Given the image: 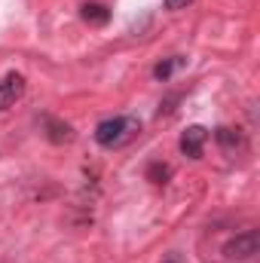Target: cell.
I'll list each match as a JSON object with an SVG mask.
<instances>
[{"label": "cell", "mask_w": 260, "mask_h": 263, "mask_svg": "<svg viewBox=\"0 0 260 263\" xmlns=\"http://www.w3.org/2000/svg\"><path fill=\"white\" fill-rule=\"evenodd\" d=\"M138 132H141V123L135 117H110V120L95 126V141L104 150H117V147L129 144Z\"/></svg>", "instance_id": "1"}, {"label": "cell", "mask_w": 260, "mask_h": 263, "mask_svg": "<svg viewBox=\"0 0 260 263\" xmlns=\"http://www.w3.org/2000/svg\"><path fill=\"white\" fill-rule=\"evenodd\" d=\"M257 251H260V233L257 230H245V233L233 236L224 245V257L227 260H251Z\"/></svg>", "instance_id": "2"}, {"label": "cell", "mask_w": 260, "mask_h": 263, "mask_svg": "<svg viewBox=\"0 0 260 263\" xmlns=\"http://www.w3.org/2000/svg\"><path fill=\"white\" fill-rule=\"evenodd\" d=\"M22 95H25V77L18 70H9L0 80V110L15 107V101H22Z\"/></svg>", "instance_id": "3"}, {"label": "cell", "mask_w": 260, "mask_h": 263, "mask_svg": "<svg viewBox=\"0 0 260 263\" xmlns=\"http://www.w3.org/2000/svg\"><path fill=\"white\" fill-rule=\"evenodd\" d=\"M205 138H208V132L202 129V126H190V129L181 135V153L190 156V159H199L202 156V147H205Z\"/></svg>", "instance_id": "4"}, {"label": "cell", "mask_w": 260, "mask_h": 263, "mask_svg": "<svg viewBox=\"0 0 260 263\" xmlns=\"http://www.w3.org/2000/svg\"><path fill=\"white\" fill-rule=\"evenodd\" d=\"M83 22H89V25H95V28H104V25L110 22V9L101 6V3H86V6H83Z\"/></svg>", "instance_id": "5"}, {"label": "cell", "mask_w": 260, "mask_h": 263, "mask_svg": "<svg viewBox=\"0 0 260 263\" xmlns=\"http://www.w3.org/2000/svg\"><path fill=\"white\" fill-rule=\"evenodd\" d=\"M187 65V59H181V55H175V59H169V62H159V65L153 67V77L159 80V83H165V80H172V73L178 70V67Z\"/></svg>", "instance_id": "6"}, {"label": "cell", "mask_w": 260, "mask_h": 263, "mask_svg": "<svg viewBox=\"0 0 260 263\" xmlns=\"http://www.w3.org/2000/svg\"><path fill=\"white\" fill-rule=\"evenodd\" d=\"M214 138H217V144H220L224 150H239V147H242V135H239V129H217Z\"/></svg>", "instance_id": "7"}, {"label": "cell", "mask_w": 260, "mask_h": 263, "mask_svg": "<svg viewBox=\"0 0 260 263\" xmlns=\"http://www.w3.org/2000/svg\"><path fill=\"white\" fill-rule=\"evenodd\" d=\"M46 126H49V138L55 141V144H62V141H70L73 138V129L67 126V123H59V120H46Z\"/></svg>", "instance_id": "8"}, {"label": "cell", "mask_w": 260, "mask_h": 263, "mask_svg": "<svg viewBox=\"0 0 260 263\" xmlns=\"http://www.w3.org/2000/svg\"><path fill=\"white\" fill-rule=\"evenodd\" d=\"M193 0H165V9H187Z\"/></svg>", "instance_id": "9"}, {"label": "cell", "mask_w": 260, "mask_h": 263, "mask_svg": "<svg viewBox=\"0 0 260 263\" xmlns=\"http://www.w3.org/2000/svg\"><path fill=\"white\" fill-rule=\"evenodd\" d=\"M165 263H181V257H178V254H169V257H165Z\"/></svg>", "instance_id": "10"}]
</instances>
